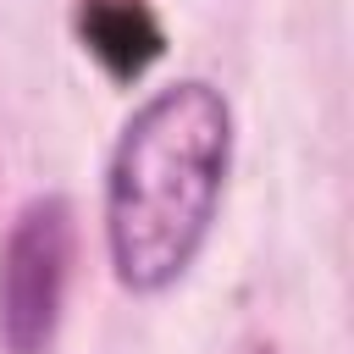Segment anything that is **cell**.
<instances>
[{
    "label": "cell",
    "instance_id": "7a4b0ae2",
    "mask_svg": "<svg viewBox=\"0 0 354 354\" xmlns=\"http://www.w3.org/2000/svg\"><path fill=\"white\" fill-rule=\"evenodd\" d=\"M77 221L66 194H39L17 210L0 243V354H50L72 288Z\"/></svg>",
    "mask_w": 354,
    "mask_h": 354
},
{
    "label": "cell",
    "instance_id": "6da1fadb",
    "mask_svg": "<svg viewBox=\"0 0 354 354\" xmlns=\"http://www.w3.org/2000/svg\"><path fill=\"white\" fill-rule=\"evenodd\" d=\"M232 166V105L205 77L155 88L105 166V249L127 293L155 299L199 260Z\"/></svg>",
    "mask_w": 354,
    "mask_h": 354
},
{
    "label": "cell",
    "instance_id": "3957f363",
    "mask_svg": "<svg viewBox=\"0 0 354 354\" xmlns=\"http://www.w3.org/2000/svg\"><path fill=\"white\" fill-rule=\"evenodd\" d=\"M77 39L111 83H138L166 50V28H160L149 0H138V6H77Z\"/></svg>",
    "mask_w": 354,
    "mask_h": 354
},
{
    "label": "cell",
    "instance_id": "277c9868",
    "mask_svg": "<svg viewBox=\"0 0 354 354\" xmlns=\"http://www.w3.org/2000/svg\"><path fill=\"white\" fill-rule=\"evenodd\" d=\"M77 6H138V0H77Z\"/></svg>",
    "mask_w": 354,
    "mask_h": 354
}]
</instances>
